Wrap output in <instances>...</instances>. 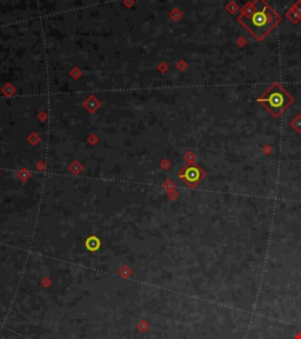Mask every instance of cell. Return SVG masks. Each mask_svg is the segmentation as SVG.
<instances>
[{
	"label": "cell",
	"mask_w": 301,
	"mask_h": 339,
	"mask_svg": "<svg viewBox=\"0 0 301 339\" xmlns=\"http://www.w3.org/2000/svg\"><path fill=\"white\" fill-rule=\"evenodd\" d=\"M239 20L253 36L262 38L276 25L279 16L264 1H253L243 7Z\"/></svg>",
	"instance_id": "cell-1"
},
{
	"label": "cell",
	"mask_w": 301,
	"mask_h": 339,
	"mask_svg": "<svg viewBox=\"0 0 301 339\" xmlns=\"http://www.w3.org/2000/svg\"><path fill=\"white\" fill-rule=\"evenodd\" d=\"M199 175H200L199 174V170L196 169H192L187 172V178L190 180H194L195 181V180L199 179Z\"/></svg>",
	"instance_id": "cell-3"
},
{
	"label": "cell",
	"mask_w": 301,
	"mask_h": 339,
	"mask_svg": "<svg viewBox=\"0 0 301 339\" xmlns=\"http://www.w3.org/2000/svg\"><path fill=\"white\" fill-rule=\"evenodd\" d=\"M291 97L278 84L270 86L260 98V103L266 106L273 114L278 116L291 104Z\"/></svg>",
	"instance_id": "cell-2"
}]
</instances>
